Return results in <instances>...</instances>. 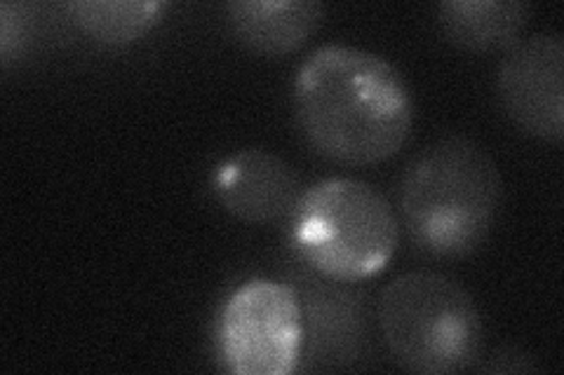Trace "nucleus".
I'll return each mask as SVG.
<instances>
[{
  "mask_svg": "<svg viewBox=\"0 0 564 375\" xmlns=\"http://www.w3.org/2000/svg\"><path fill=\"white\" fill-rule=\"evenodd\" d=\"M292 111L306 144L332 163L367 167L408 144L414 97L400 70L369 49L323 45L296 68Z\"/></svg>",
  "mask_w": 564,
  "mask_h": 375,
  "instance_id": "1",
  "label": "nucleus"
},
{
  "mask_svg": "<svg viewBox=\"0 0 564 375\" xmlns=\"http://www.w3.org/2000/svg\"><path fill=\"white\" fill-rule=\"evenodd\" d=\"M503 181L494 157L470 136H445L404 167L400 221L419 252L464 258L478 252L499 223Z\"/></svg>",
  "mask_w": 564,
  "mask_h": 375,
  "instance_id": "2",
  "label": "nucleus"
},
{
  "mask_svg": "<svg viewBox=\"0 0 564 375\" xmlns=\"http://www.w3.org/2000/svg\"><path fill=\"white\" fill-rule=\"evenodd\" d=\"M288 225L299 263L348 284L386 271L400 244L393 205L375 186L348 176L323 178L306 188Z\"/></svg>",
  "mask_w": 564,
  "mask_h": 375,
  "instance_id": "3",
  "label": "nucleus"
},
{
  "mask_svg": "<svg viewBox=\"0 0 564 375\" xmlns=\"http://www.w3.org/2000/svg\"><path fill=\"white\" fill-rule=\"evenodd\" d=\"M377 327L395 364L419 375H452L482 360L485 324L466 287L443 273L414 271L388 282Z\"/></svg>",
  "mask_w": 564,
  "mask_h": 375,
  "instance_id": "4",
  "label": "nucleus"
},
{
  "mask_svg": "<svg viewBox=\"0 0 564 375\" xmlns=\"http://www.w3.org/2000/svg\"><path fill=\"white\" fill-rule=\"evenodd\" d=\"M304 315L288 282L254 277L224 300L215 350L234 375H292L304 356Z\"/></svg>",
  "mask_w": 564,
  "mask_h": 375,
  "instance_id": "5",
  "label": "nucleus"
},
{
  "mask_svg": "<svg viewBox=\"0 0 564 375\" xmlns=\"http://www.w3.org/2000/svg\"><path fill=\"white\" fill-rule=\"evenodd\" d=\"M497 92L506 115L545 144L564 139V38L541 31L506 49Z\"/></svg>",
  "mask_w": 564,
  "mask_h": 375,
  "instance_id": "6",
  "label": "nucleus"
},
{
  "mask_svg": "<svg viewBox=\"0 0 564 375\" xmlns=\"http://www.w3.org/2000/svg\"><path fill=\"white\" fill-rule=\"evenodd\" d=\"M294 287V284H292ZM304 315V356L299 368L344 366L367 348L365 296L348 282L327 279L306 267L294 287Z\"/></svg>",
  "mask_w": 564,
  "mask_h": 375,
  "instance_id": "7",
  "label": "nucleus"
},
{
  "mask_svg": "<svg viewBox=\"0 0 564 375\" xmlns=\"http://www.w3.org/2000/svg\"><path fill=\"white\" fill-rule=\"evenodd\" d=\"M212 190L231 217L250 225L290 221L304 192L292 165L267 148H242L221 159Z\"/></svg>",
  "mask_w": 564,
  "mask_h": 375,
  "instance_id": "8",
  "label": "nucleus"
},
{
  "mask_svg": "<svg viewBox=\"0 0 564 375\" xmlns=\"http://www.w3.org/2000/svg\"><path fill=\"white\" fill-rule=\"evenodd\" d=\"M327 8L315 0H234L226 5L236 38L263 57H288L323 26Z\"/></svg>",
  "mask_w": 564,
  "mask_h": 375,
  "instance_id": "9",
  "label": "nucleus"
},
{
  "mask_svg": "<svg viewBox=\"0 0 564 375\" xmlns=\"http://www.w3.org/2000/svg\"><path fill=\"white\" fill-rule=\"evenodd\" d=\"M532 20L522 0H445L437 5V24L445 38L475 55L510 49Z\"/></svg>",
  "mask_w": 564,
  "mask_h": 375,
  "instance_id": "10",
  "label": "nucleus"
},
{
  "mask_svg": "<svg viewBox=\"0 0 564 375\" xmlns=\"http://www.w3.org/2000/svg\"><path fill=\"white\" fill-rule=\"evenodd\" d=\"M83 33L104 45H130L163 20V0H76L68 5Z\"/></svg>",
  "mask_w": 564,
  "mask_h": 375,
  "instance_id": "11",
  "label": "nucleus"
},
{
  "mask_svg": "<svg viewBox=\"0 0 564 375\" xmlns=\"http://www.w3.org/2000/svg\"><path fill=\"white\" fill-rule=\"evenodd\" d=\"M487 373H536L541 366L534 362V356L516 348V345H503L491 354V362L482 366Z\"/></svg>",
  "mask_w": 564,
  "mask_h": 375,
  "instance_id": "12",
  "label": "nucleus"
}]
</instances>
